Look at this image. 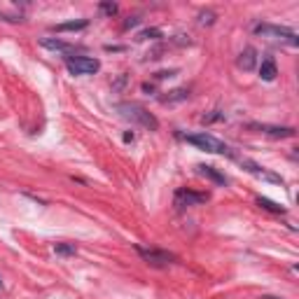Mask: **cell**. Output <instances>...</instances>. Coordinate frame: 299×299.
Segmentation results:
<instances>
[{
  "instance_id": "6da1fadb",
  "label": "cell",
  "mask_w": 299,
  "mask_h": 299,
  "mask_svg": "<svg viewBox=\"0 0 299 299\" xmlns=\"http://www.w3.org/2000/svg\"><path fill=\"white\" fill-rule=\"evenodd\" d=\"M117 110H119V115H122L124 119H129V122H133V124H140L143 129H150V131H157V129H159L157 117L145 110L143 106H138V103H119Z\"/></svg>"
},
{
  "instance_id": "7a4b0ae2",
  "label": "cell",
  "mask_w": 299,
  "mask_h": 299,
  "mask_svg": "<svg viewBox=\"0 0 299 299\" xmlns=\"http://www.w3.org/2000/svg\"><path fill=\"white\" fill-rule=\"evenodd\" d=\"M185 140H187L189 145H194V147L204 150V152H211V155H222V157H234L232 147H229L227 143H222V140H217L215 136H211V133H189V136H185Z\"/></svg>"
},
{
  "instance_id": "3957f363",
  "label": "cell",
  "mask_w": 299,
  "mask_h": 299,
  "mask_svg": "<svg viewBox=\"0 0 299 299\" xmlns=\"http://www.w3.org/2000/svg\"><path fill=\"white\" fill-rule=\"evenodd\" d=\"M253 31H255V35L281 40V42L290 44V47H297V44H299L297 33H294V31H290V28H285V26H276V23H257Z\"/></svg>"
},
{
  "instance_id": "277c9868",
  "label": "cell",
  "mask_w": 299,
  "mask_h": 299,
  "mask_svg": "<svg viewBox=\"0 0 299 299\" xmlns=\"http://www.w3.org/2000/svg\"><path fill=\"white\" fill-rule=\"evenodd\" d=\"M66 68L70 75H94L101 70V61L91 56H66Z\"/></svg>"
},
{
  "instance_id": "5b68a950",
  "label": "cell",
  "mask_w": 299,
  "mask_h": 299,
  "mask_svg": "<svg viewBox=\"0 0 299 299\" xmlns=\"http://www.w3.org/2000/svg\"><path fill=\"white\" fill-rule=\"evenodd\" d=\"M138 250V255L143 257L145 264L150 266H157V269H164V266L173 264L176 262V255L173 253H166V250H157V248H136Z\"/></svg>"
},
{
  "instance_id": "8992f818",
  "label": "cell",
  "mask_w": 299,
  "mask_h": 299,
  "mask_svg": "<svg viewBox=\"0 0 299 299\" xmlns=\"http://www.w3.org/2000/svg\"><path fill=\"white\" fill-rule=\"evenodd\" d=\"M208 201V194L204 192H192V189H178L176 196H173V204L176 208H192V206H201Z\"/></svg>"
},
{
  "instance_id": "52a82bcc",
  "label": "cell",
  "mask_w": 299,
  "mask_h": 299,
  "mask_svg": "<svg viewBox=\"0 0 299 299\" xmlns=\"http://www.w3.org/2000/svg\"><path fill=\"white\" fill-rule=\"evenodd\" d=\"M241 161V166H245V171L253 173V176L262 178V180H266V183H276V185H283V178L276 176V173L271 171H266V168H262L260 164H255V161H250V159H238Z\"/></svg>"
},
{
  "instance_id": "ba28073f",
  "label": "cell",
  "mask_w": 299,
  "mask_h": 299,
  "mask_svg": "<svg viewBox=\"0 0 299 299\" xmlns=\"http://www.w3.org/2000/svg\"><path fill=\"white\" fill-rule=\"evenodd\" d=\"M250 129H257L260 133H266L271 138H292L294 129L292 127H271V124H250Z\"/></svg>"
},
{
  "instance_id": "9c48e42d",
  "label": "cell",
  "mask_w": 299,
  "mask_h": 299,
  "mask_svg": "<svg viewBox=\"0 0 299 299\" xmlns=\"http://www.w3.org/2000/svg\"><path fill=\"white\" fill-rule=\"evenodd\" d=\"M196 173H199V176H204L206 180H211V183L220 185V187H225V185L229 183L227 176H225V173H220L215 166H206V164H199V166H196Z\"/></svg>"
},
{
  "instance_id": "30bf717a",
  "label": "cell",
  "mask_w": 299,
  "mask_h": 299,
  "mask_svg": "<svg viewBox=\"0 0 299 299\" xmlns=\"http://www.w3.org/2000/svg\"><path fill=\"white\" fill-rule=\"evenodd\" d=\"M238 68L241 70H253V68L257 66V52H255V47H245L241 54H238Z\"/></svg>"
},
{
  "instance_id": "8fae6325",
  "label": "cell",
  "mask_w": 299,
  "mask_h": 299,
  "mask_svg": "<svg viewBox=\"0 0 299 299\" xmlns=\"http://www.w3.org/2000/svg\"><path fill=\"white\" fill-rule=\"evenodd\" d=\"M278 75V66L276 61H273L271 56H266V59H262V66H260V78L264 80V82H273Z\"/></svg>"
},
{
  "instance_id": "7c38bea8",
  "label": "cell",
  "mask_w": 299,
  "mask_h": 299,
  "mask_svg": "<svg viewBox=\"0 0 299 299\" xmlns=\"http://www.w3.org/2000/svg\"><path fill=\"white\" fill-rule=\"evenodd\" d=\"M257 206L264 208V211H269V213H276V215H283V213H285V206L276 204V201H271V199H266V196H257Z\"/></svg>"
},
{
  "instance_id": "4fadbf2b",
  "label": "cell",
  "mask_w": 299,
  "mask_h": 299,
  "mask_svg": "<svg viewBox=\"0 0 299 299\" xmlns=\"http://www.w3.org/2000/svg\"><path fill=\"white\" fill-rule=\"evenodd\" d=\"M89 21L87 19H80V21H66V23H56L54 31L56 33H63V31H82V28H87Z\"/></svg>"
},
{
  "instance_id": "5bb4252c",
  "label": "cell",
  "mask_w": 299,
  "mask_h": 299,
  "mask_svg": "<svg viewBox=\"0 0 299 299\" xmlns=\"http://www.w3.org/2000/svg\"><path fill=\"white\" fill-rule=\"evenodd\" d=\"M40 44H42V47H47V49H59V52H70L72 47L68 42H63V40H52V38H42L40 40Z\"/></svg>"
},
{
  "instance_id": "9a60e30c",
  "label": "cell",
  "mask_w": 299,
  "mask_h": 299,
  "mask_svg": "<svg viewBox=\"0 0 299 299\" xmlns=\"http://www.w3.org/2000/svg\"><path fill=\"white\" fill-rule=\"evenodd\" d=\"M54 253L61 257H68V255H75L78 253V248L72 243H54Z\"/></svg>"
},
{
  "instance_id": "2e32d148",
  "label": "cell",
  "mask_w": 299,
  "mask_h": 299,
  "mask_svg": "<svg viewBox=\"0 0 299 299\" xmlns=\"http://www.w3.org/2000/svg\"><path fill=\"white\" fill-rule=\"evenodd\" d=\"M173 96H166V98H164V103H173V101H185L187 98V91H185V89H176V91H171Z\"/></svg>"
},
{
  "instance_id": "e0dca14e",
  "label": "cell",
  "mask_w": 299,
  "mask_h": 299,
  "mask_svg": "<svg viewBox=\"0 0 299 299\" xmlns=\"http://www.w3.org/2000/svg\"><path fill=\"white\" fill-rule=\"evenodd\" d=\"M101 12H106L108 17H112V14H117V5L115 3H101Z\"/></svg>"
},
{
  "instance_id": "ac0fdd59",
  "label": "cell",
  "mask_w": 299,
  "mask_h": 299,
  "mask_svg": "<svg viewBox=\"0 0 299 299\" xmlns=\"http://www.w3.org/2000/svg\"><path fill=\"white\" fill-rule=\"evenodd\" d=\"M222 117H225V115H222L220 110H215V115H206V117H204V124H206V122H215V119H222Z\"/></svg>"
},
{
  "instance_id": "d6986e66",
  "label": "cell",
  "mask_w": 299,
  "mask_h": 299,
  "mask_svg": "<svg viewBox=\"0 0 299 299\" xmlns=\"http://www.w3.org/2000/svg\"><path fill=\"white\" fill-rule=\"evenodd\" d=\"M201 23H213V14L208 12V14H201Z\"/></svg>"
}]
</instances>
